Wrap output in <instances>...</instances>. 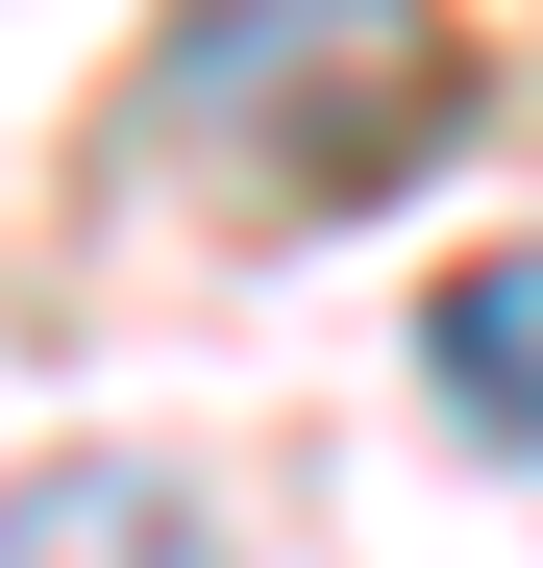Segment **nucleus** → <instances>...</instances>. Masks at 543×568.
Masks as SVG:
<instances>
[{
  "label": "nucleus",
  "instance_id": "f03ea898",
  "mask_svg": "<svg viewBox=\"0 0 543 568\" xmlns=\"http://www.w3.org/2000/svg\"><path fill=\"white\" fill-rule=\"evenodd\" d=\"M0 568H223V544H198V495H173V469L74 445V469H25V495H0Z\"/></svg>",
  "mask_w": 543,
  "mask_h": 568
},
{
  "label": "nucleus",
  "instance_id": "f257e3e1",
  "mask_svg": "<svg viewBox=\"0 0 543 568\" xmlns=\"http://www.w3.org/2000/svg\"><path fill=\"white\" fill-rule=\"evenodd\" d=\"M173 124L247 149L272 223H321V199H396L470 124V74H444V0H198L173 26Z\"/></svg>",
  "mask_w": 543,
  "mask_h": 568
},
{
  "label": "nucleus",
  "instance_id": "7ed1b4c3",
  "mask_svg": "<svg viewBox=\"0 0 543 568\" xmlns=\"http://www.w3.org/2000/svg\"><path fill=\"white\" fill-rule=\"evenodd\" d=\"M420 346H444V396H470L494 445H543V247H494V272H444V322H420Z\"/></svg>",
  "mask_w": 543,
  "mask_h": 568
}]
</instances>
